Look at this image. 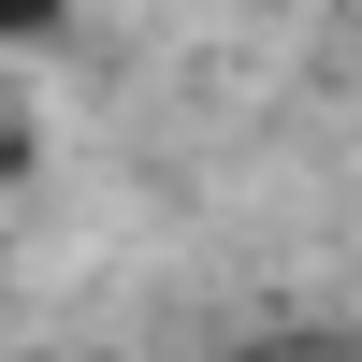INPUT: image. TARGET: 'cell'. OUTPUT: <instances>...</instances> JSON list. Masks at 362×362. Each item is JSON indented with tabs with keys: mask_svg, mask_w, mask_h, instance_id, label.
I'll return each mask as SVG.
<instances>
[{
	"mask_svg": "<svg viewBox=\"0 0 362 362\" xmlns=\"http://www.w3.org/2000/svg\"><path fill=\"white\" fill-rule=\"evenodd\" d=\"M29 29H58V0H0V44H29Z\"/></svg>",
	"mask_w": 362,
	"mask_h": 362,
	"instance_id": "6da1fadb",
	"label": "cell"
}]
</instances>
